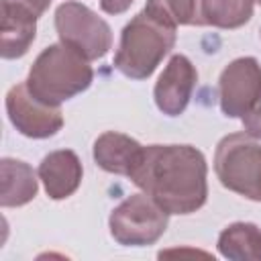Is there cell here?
I'll list each match as a JSON object with an SVG mask.
<instances>
[{"label":"cell","mask_w":261,"mask_h":261,"mask_svg":"<svg viewBox=\"0 0 261 261\" xmlns=\"http://www.w3.org/2000/svg\"><path fill=\"white\" fill-rule=\"evenodd\" d=\"M169 214L145 192L124 198L108 218L112 239L124 247H147L157 243L167 228Z\"/></svg>","instance_id":"obj_5"},{"label":"cell","mask_w":261,"mask_h":261,"mask_svg":"<svg viewBox=\"0 0 261 261\" xmlns=\"http://www.w3.org/2000/svg\"><path fill=\"white\" fill-rule=\"evenodd\" d=\"M37 173L51 200H65L77 192L84 167L71 149H57L41 159Z\"/></svg>","instance_id":"obj_10"},{"label":"cell","mask_w":261,"mask_h":261,"mask_svg":"<svg viewBox=\"0 0 261 261\" xmlns=\"http://www.w3.org/2000/svg\"><path fill=\"white\" fill-rule=\"evenodd\" d=\"M6 114L12 126L29 139H49L63 128V112L59 106L41 102L27 86L16 84L6 94Z\"/></svg>","instance_id":"obj_7"},{"label":"cell","mask_w":261,"mask_h":261,"mask_svg":"<svg viewBox=\"0 0 261 261\" xmlns=\"http://www.w3.org/2000/svg\"><path fill=\"white\" fill-rule=\"evenodd\" d=\"M255 0H198V27L239 29L253 16Z\"/></svg>","instance_id":"obj_15"},{"label":"cell","mask_w":261,"mask_h":261,"mask_svg":"<svg viewBox=\"0 0 261 261\" xmlns=\"http://www.w3.org/2000/svg\"><path fill=\"white\" fill-rule=\"evenodd\" d=\"M145 10L173 27H198V0H147Z\"/></svg>","instance_id":"obj_16"},{"label":"cell","mask_w":261,"mask_h":261,"mask_svg":"<svg viewBox=\"0 0 261 261\" xmlns=\"http://www.w3.org/2000/svg\"><path fill=\"white\" fill-rule=\"evenodd\" d=\"M143 145L133 137L116 130H106L94 141V161L100 169L128 177L143 155Z\"/></svg>","instance_id":"obj_11"},{"label":"cell","mask_w":261,"mask_h":261,"mask_svg":"<svg viewBox=\"0 0 261 261\" xmlns=\"http://www.w3.org/2000/svg\"><path fill=\"white\" fill-rule=\"evenodd\" d=\"M59 41L80 51L86 59H102L112 49V29L92 8L80 2H63L55 10Z\"/></svg>","instance_id":"obj_6"},{"label":"cell","mask_w":261,"mask_h":261,"mask_svg":"<svg viewBox=\"0 0 261 261\" xmlns=\"http://www.w3.org/2000/svg\"><path fill=\"white\" fill-rule=\"evenodd\" d=\"M14 2L22 4L24 8H29L35 16H43V14L47 12L49 4H51V0H14Z\"/></svg>","instance_id":"obj_19"},{"label":"cell","mask_w":261,"mask_h":261,"mask_svg":"<svg viewBox=\"0 0 261 261\" xmlns=\"http://www.w3.org/2000/svg\"><path fill=\"white\" fill-rule=\"evenodd\" d=\"M214 171L220 184L253 202H261V145L247 133H232L218 141Z\"/></svg>","instance_id":"obj_4"},{"label":"cell","mask_w":261,"mask_h":261,"mask_svg":"<svg viewBox=\"0 0 261 261\" xmlns=\"http://www.w3.org/2000/svg\"><path fill=\"white\" fill-rule=\"evenodd\" d=\"M135 0H100V8L106 14H122L130 8Z\"/></svg>","instance_id":"obj_18"},{"label":"cell","mask_w":261,"mask_h":261,"mask_svg":"<svg viewBox=\"0 0 261 261\" xmlns=\"http://www.w3.org/2000/svg\"><path fill=\"white\" fill-rule=\"evenodd\" d=\"M173 24L161 20L149 10L135 14L120 33V43L114 53V67L130 80H147L163 57L175 45Z\"/></svg>","instance_id":"obj_3"},{"label":"cell","mask_w":261,"mask_h":261,"mask_svg":"<svg viewBox=\"0 0 261 261\" xmlns=\"http://www.w3.org/2000/svg\"><path fill=\"white\" fill-rule=\"evenodd\" d=\"M94 82L90 59L65 43L45 47L33 61L27 77L29 90L45 104L59 106L86 92Z\"/></svg>","instance_id":"obj_2"},{"label":"cell","mask_w":261,"mask_h":261,"mask_svg":"<svg viewBox=\"0 0 261 261\" xmlns=\"http://www.w3.org/2000/svg\"><path fill=\"white\" fill-rule=\"evenodd\" d=\"M196 82H198V71H196L194 63L181 53L171 55V59L163 67V71L153 88L155 106L165 116L184 114L192 100Z\"/></svg>","instance_id":"obj_9"},{"label":"cell","mask_w":261,"mask_h":261,"mask_svg":"<svg viewBox=\"0 0 261 261\" xmlns=\"http://www.w3.org/2000/svg\"><path fill=\"white\" fill-rule=\"evenodd\" d=\"M37 18L14 0H2V57L18 59L27 55L37 37Z\"/></svg>","instance_id":"obj_12"},{"label":"cell","mask_w":261,"mask_h":261,"mask_svg":"<svg viewBox=\"0 0 261 261\" xmlns=\"http://www.w3.org/2000/svg\"><path fill=\"white\" fill-rule=\"evenodd\" d=\"M35 169L12 157H2L0 161V204L2 208L24 206L35 200L39 184Z\"/></svg>","instance_id":"obj_13"},{"label":"cell","mask_w":261,"mask_h":261,"mask_svg":"<svg viewBox=\"0 0 261 261\" xmlns=\"http://www.w3.org/2000/svg\"><path fill=\"white\" fill-rule=\"evenodd\" d=\"M128 177L167 214H192L208 200V163L192 145H147Z\"/></svg>","instance_id":"obj_1"},{"label":"cell","mask_w":261,"mask_h":261,"mask_svg":"<svg viewBox=\"0 0 261 261\" xmlns=\"http://www.w3.org/2000/svg\"><path fill=\"white\" fill-rule=\"evenodd\" d=\"M241 122H243V128H245V133L249 137L261 139V96L251 106V110L241 118Z\"/></svg>","instance_id":"obj_17"},{"label":"cell","mask_w":261,"mask_h":261,"mask_svg":"<svg viewBox=\"0 0 261 261\" xmlns=\"http://www.w3.org/2000/svg\"><path fill=\"white\" fill-rule=\"evenodd\" d=\"M255 2H257V4H259V6H261V0H255Z\"/></svg>","instance_id":"obj_20"},{"label":"cell","mask_w":261,"mask_h":261,"mask_svg":"<svg viewBox=\"0 0 261 261\" xmlns=\"http://www.w3.org/2000/svg\"><path fill=\"white\" fill-rule=\"evenodd\" d=\"M261 96V65L255 57L232 59L218 77L220 110L228 118H243Z\"/></svg>","instance_id":"obj_8"},{"label":"cell","mask_w":261,"mask_h":261,"mask_svg":"<svg viewBox=\"0 0 261 261\" xmlns=\"http://www.w3.org/2000/svg\"><path fill=\"white\" fill-rule=\"evenodd\" d=\"M216 247L230 261H261V228L253 222H232L222 228Z\"/></svg>","instance_id":"obj_14"}]
</instances>
